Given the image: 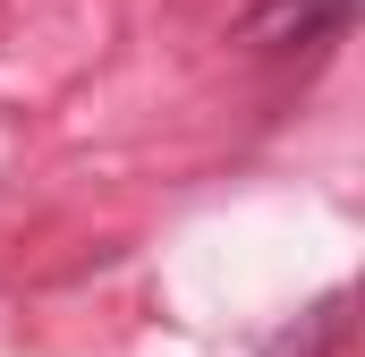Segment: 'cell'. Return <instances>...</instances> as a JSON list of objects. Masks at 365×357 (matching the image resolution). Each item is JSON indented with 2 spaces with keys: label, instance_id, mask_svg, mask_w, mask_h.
<instances>
[{
  "label": "cell",
  "instance_id": "cell-1",
  "mask_svg": "<svg viewBox=\"0 0 365 357\" xmlns=\"http://www.w3.org/2000/svg\"><path fill=\"white\" fill-rule=\"evenodd\" d=\"M349 17H357V0H255V9L230 26V43H238V51H255V60H280V51H323V43H340V34H349Z\"/></svg>",
  "mask_w": 365,
  "mask_h": 357
},
{
  "label": "cell",
  "instance_id": "cell-2",
  "mask_svg": "<svg viewBox=\"0 0 365 357\" xmlns=\"http://www.w3.org/2000/svg\"><path fill=\"white\" fill-rule=\"evenodd\" d=\"M340 341H349V289H323L297 323H280L264 341V357H331Z\"/></svg>",
  "mask_w": 365,
  "mask_h": 357
}]
</instances>
